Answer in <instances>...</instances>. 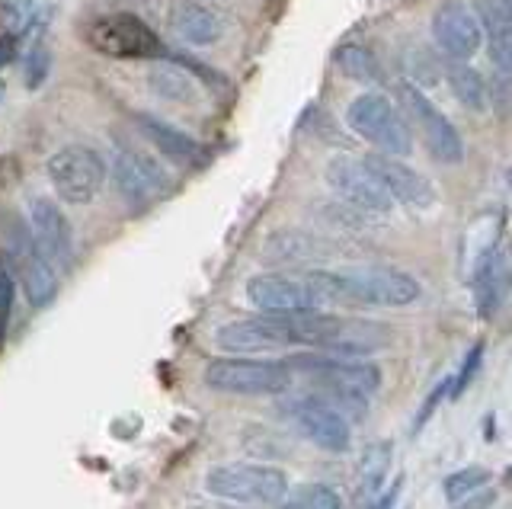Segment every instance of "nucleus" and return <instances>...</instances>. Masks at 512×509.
I'll list each match as a JSON object with an SVG mask.
<instances>
[{
    "instance_id": "nucleus-3",
    "label": "nucleus",
    "mask_w": 512,
    "mask_h": 509,
    "mask_svg": "<svg viewBox=\"0 0 512 509\" xmlns=\"http://www.w3.org/2000/svg\"><path fill=\"white\" fill-rule=\"evenodd\" d=\"M205 490L212 497L247 503V506H276L288 493V474L272 465H215L205 471Z\"/></svg>"
},
{
    "instance_id": "nucleus-21",
    "label": "nucleus",
    "mask_w": 512,
    "mask_h": 509,
    "mask_svg": "<svg viewBox=\"0 0 512 509\" xmlns=\"http://www.w3.org/2000/svg\"><path fill=\"white\" fill-rule=\"evenodd\" d=\"M471 269H474L477 311H480V317H493L496 305H500V298H503V289H506V253L493 247Z\"/></svg>"
},
{
    "instance_id": "nucleus-7",
    "label": "nucleus",
    "mask_w": 512,
    "mask_h": 509,
    "mask_svg": "<svg viewBox=\"0 0 512 509\" xmlns=\"http://www.w3.org/2000/svg\"><path fill=\"white\" fill-rule=\"evenodd\" d=\"M324 180L336 196L346 205H352V209H359L362 215L384 218L394 209L388 189L378 183V177L365 167L362 157H346V154L330 157L324 167Z\"/></svg>"
},
{
    "instance_id": "nucleus-30",
    "label": "nucleus",
    "mask_w": 512,
    "mask_h": 509,
    "mask_svg": "<svg viewBox=\"0 0 512 509\" xmlns=\"http://www.w3.org/2000/svg\"><path fill=\"white\" fill-rule=\"evenodd\" d=\"M480 359H484V343H477V346L471 349V353H468V359H464L461 372H458L455 385H452V394H461L464 388L471 385V381H474V372L480 369Z\"/></svg>"
},
{
    "instance_id": "nucleus-24",
    "label": "nucleus",
    "mask_w": 512,
    "mask_h": 509,
    "mask_svg": "<svg viewBox=\"0 0 512 509\" xmlns=\"http://www.w3.org/2000/svg\"><path fill=\"white\" fill-rule=\"evenodd\" d=\"M388 468H391V442H375L368 445L362 452V461H359V477H362V497H375L381 490L384 477H388Z\"/></svg>"
},
{
    "instance_id": "nucleus-2",
    "label": "nucleus",
    "mask_w": 512,
    "mask_h": 509,
    "mask_svg": "<svg viewBox=\"0 0 512 509\" xmlns=\"http://www.w3.org/2000/svg\"><path fill=\"white\" fill-rule=\"evenodd\" d=\"M288 369H298L314 378L320 388L330 394V401H340L349 407H365L368 397L381 388V369L365 359H346V356H327V353H308L288 359Z\"/></svg>"
},
{
    "instance_id": "nucleus-25",
    "label": "nucleus",
    "mask_w": 512,
    "mask_h": 509,
    "mask_svg": "<svg viewBox=\"0 0 512 509\" xmlns=\"http://www.w3.org/2000/svg\"><path fill=\"white\" fill-rule=\"evenodd\" d=\"M336 65H340V71L356 84H378L381 81L378 58L368 49H362V45H343V49L336 52Z\"/></svg>"
},
{
    "instance_id": "nucleus-18",
    "label": "nucleus",
    "mask_w": 512,
    "mask_h": 509,
    "mask_svg": "<svg viewBox=\"0 0 512 509\" xmlns=\"http://www.w3.org/2000/svg\"><path fill=\"white\" fill-rule=\"evenodd\" d=\"M135 122H138L141 135L148 138L160 154L170 157V161L186 164V161H199V157H202L199 141L192 135H186L183 129H176V125H170L167 119H157L151 113H138Z\"/></svg>"
},
{
    "instance_id": "nucleus-17",
    "label": "nucleus",
    "mask_w": 512,
    "mask_h": 509,
    "mask_svg": "<svg viewBox=\"0 0 512 509\" xmlns=\"http://www.w3.org/2000/svg\"><path fill=\"white\" fill-rule=\"evenodd\" d=\"M167 23L176 39L186 45H196V49H202V45H215L224 36V20L215 10H208L202 4H176L170 10Z\"/></svg>"
},
{
    "instance_id": "nucleus-31",
    "label": "nucleus",
    "mask_w": 512,
    "mask_h": 509,
    "mask_svg": "<svg viewBox=\"0 0 512 509\" xmlns=\"http://www.w3.org/2000/svg\"><path fill=\"white\" fill-rule=\"evenodd\" d=\"M13 55H16V36L4 33V36H0V71L10 65Z\"/></svg>"
},
{
    "instance_id": "nucleus-9",
    "label": "nucleus",
    "mask_w": 512,
    "mask_h": 509,
    "mask_svg": "<svg viewBox=\"0 0 512 509\" xmlns=\"http://www.w3.org/2000/svg\"><path fill=\"white\" fill-rule=\"evenodd\" d=\"M397 100H400V106H404L407 119L426 138L429 151L436 154L442 164H458L464 157V141L452 125V119H448L442 109H436V103H432L426 93L410 81H404L397 87Z\"/></svg>"
},
{
    "instance_id": "nucleus-19",
    "label": "nucleus",
    "mask_w": 512,
    "mask_h": 509,
    "mask_svg": "<svg viewBox=\"0 0 512 509\" xmlns=\"http://www.w3.org/2000/svg\"><path fill=\"white\" fill-rule=\"evenodd\" d=\"M477 23L490 39V58L500 68V77H509V42H512V20H509V0H477Z\"/></svg>"
},
{
    "instance_id": "nucleus-14",
    "label": "nucleus",
    "mask_w": 512,
    "mask_h": 509,
    "mask_svg": "<svg viewBox=\"0 0 512 509\" xmlns=\"http://www.w3.org/2000/svg\"><path fill=\"white\" fill-rule=\"evenodd\" d=\"M432 39L445 55H452L455 61H468L484 45V29L477 23V13L464 0H445L432 13Z\"/></svg>"
},
{
    "instance_id": "nucleus-28",
    "label": "nucleus",
    "mask_w": 512,
    "mask_h": 509,
    "mask_svg": "<svg viewBox=\"0 0 512 509\" xmlns=\"http://www.w3.org/2000/svg\"><path fill=\"white\" fill-rule=\"evenodd\" d=\"M48 65H52V52H48V45L36 42L26 55V87H42V81L48 77Z\"/></svg>"
},
{
    "instance_id": "nucleus-22",
    "label": "nucleus",
    "mask_w": 512,
    "mask_h": 509,
    "mask_svg": "<svg viewBox=\"0 0 512 509\" xmlns=\"http://www.w3.org/2000/svg\"><path fill=\"white\" fill-rule=\"evenodd\" d=\"M148 81H151V90L164 100H173V103H196L199 100L196 77L186 74L183 65H176V61H160V65H154L148 71Z\"/></svg>"
},
{
    "instance_id": "nucleus-12",
    "label": "nucleus",
    "mask_w": 512,
    "mask_h": 509,
    "mask_svg": "<svg viewBox=\"0 0 512 509\" xmlns=\"http://www.w3.org/2000/svg\"><path fill=\"white\" fill-rule=\"evenodd\" d=\"M29 237L42 260L58 273V269H71L74 263V231L71 221L52 199L36 196L29 202Z\"/></svg>"
},
{
    "instance_id": "nucleus-13",
    "label": "nucleus",
    "mask_w": 512,
    "mask_h": 509,
    "mask_svg": "<svg viewBox=\"0 0 512 509\" xmlns=\"http://www.w3.org/2000/svg\"><path fill=\"white\" fill-rule=\"evenodd\" d=\"M292 420L298 426V433L304 439H311L317 449L343 455L352 445V426L346 420V413L330 404V401H317V397H304L292 407Z\"/></svg>"
},
{
    "instance_id": "nucleus-8",
    "label": "nucleus",
    "mask_w": 512,
    "mask_h": 509,
    "mask_svg": "<svg viewBox=\"0 0 512 509\" xmlns=\"http://www.w3.org/2000/svg\"><path fill=\"white\" fill-rule=\"evenodd\" d=\"M90 45L106 58L119 61H138V58H157L164 52L157 33L135 13H109L90 26Z\"/></svg>"
},
{
    "instance_id": "nucleus-1",
    "label": "nucleus",
    "mask_w": 512,
    "mask_h": 509,
    "mask_svg": "<svg viewBox=\"0 0 512 509\" xmlns=\"http://www.w3.org/2000/svg\"><path fill=\"white\" fill-rule=\"evenodd\" d=\"M308 279L320 301H346V305L365 308H407L423 295V285L394 266L314 269Z\"/></svg>"
},
{
    "instance_id": "nucleus-20",
    "label": "nucleus",
    "mask_w": 512,
    "mask_h": 509,
    "mask_svg": "<svg viewBox=\"0 0 512 509\" xmlns=\"http://www.w3.org/2000/svg\"><path fill=\"white\" fill-rule=\"evenodd\" d=\"M327 257V247L317 237L304 231H276L263 247V260L276 266H304V263H320Z\"/></svg>"
},
{
    "instance_id": "nucleus-15",
    "label": "nucleus",
    "mask_w": 512,
    "mask_h": 509,
    "mask_svg": "<svg viewBox=\"0 0 512 509\" xmlns=\"http://www.w3.org/2000/svg\"><path fill=\"white\" fill-rule=\"evenodd\" d=\"M362 161L378 177V183L388 189L391 202L407 205V209H413V212H423V209H432V205H436V189H432V183L423 177L420 170L400 164L388 154H368V157H362Z\"/></svg>"
},
{
    "instance_id": "nucleus-10",
    "label": "nucleus",
    "mask_w": 512,
    "mask_h": 509,
    "mask_svg": "<svg viewBox=\"0 0 512 509\" xmlns=\"http://www.w3.org/2000/svg\"><path fill=\"white\" fill-rule=\"evenodd\" d=\"M112 177H116V189L128 205H151L160 196L170 193V177L151 154H144L132 145H116L112 151Z\"/></svg>"
},
{
    "instance_id": "nucleus-11",
    "label": "nucleus",
    "mask_w": 512,
    "mask_h": 509,
    "mask_svg": "<svg viewBox=\"0 0 512 509\" xmlns=\"http://www.w3.org/2000/svg\"><path fill=\"white\" fill-rule=\"evenodd\" d=\"M247 301L263 314H298V311H320V295L308 276L288 273H263L247 282Z\"/></svg>"
},
{
    "instance_id": "nucleus-26",
    "label": "nucleus",
    "mask_w": 512,
    "mask_h": 509,
    "mask_svg": "<svg viewBox=\"0 0 512 509\" xmlns=\"http://www.w3.org/2000/svg\"><path fill=\"white\" fill-rule=\"evenodd\" d=\"M282 509H343V497L330 484H301L285 493Z\"/></svg>"
},
{
    "instance_id": "nucleus-29",
    "label": "nucleus",
    "mask_w": 512,
    "mask_h": 509,
    "mask_svg": "<svg viewBox=\"0 0 512 509\" xmlns=\"http://www.w3.org/2000/svg\"><path fill=\"white\" fill-rule=\"evenodd\" d=\"M13 295H16L13 273L0 266V349H4V340H7V327H10V314H13Z\"/></svg>"
},
{
    "instance_id": "nucleus-32",
    "label": "nucleus",
    "mask_w": 512,
    "mask_h": 509,
    "mask_svg": "<svg viewBox=\"0 0 512 509\" xmlns=\"http://www.w3.org/2000/svg\"><path fill=\"white\" fill-rule=\"evenodd\" d=\"M397 490H400V484H394L388 493H384V497H378L372 506H368V509H391L394 506V500H397Z\"/></svg>"
},
{
    "instance_id": "nucleus-23",
    "label": "nucleus",
    "mask_w": 512,
    "mask_h": 509,
    "mask_svg": "<svg viewBox=\"0 0 512 509\" xmlns=\"http://www.w3.org/2000/svg\"><path fill=\"white\" fill-rule=\"evenodd\" d=\"M448 84H452V93L458 97V103L474 109V113H484L487 109V84L471 65H464V61L448 65Z\"/></svg>"
},
{
    "instance_id": "nucleus-27",
    "label": "nucleus",
    "mask_w": 512,
    "mask_h": 509,
    "mask_svg": "<svg viewBox=\"0 0 512 509\" xmlns=\"http://www.w3.org/2000/svg\"><path fill=\"white\" fill-rule=\"evenodd\" d=\"M487 481H490V471H487V468H477V465L461 468V471H455V474H448V477H445V484H442L445 500L461 503L464 497H471V493L480 490Z\"/></svg>"
},
{
    "instance_id": "nucleus-33",
    "label": "nucleus",
    "mask_w": 512,
    "mask_h": 509,
    "mask_svg": "<svg viewBox=\"0 0 512 509\" xmlns=\"http://www.w3.org/2000/svg\"><path fill=\"white\" fill-rule=\"evenodd\" d=\"M192 509H228V506H192Z\"/></svg>"
},
{
    "instance_id": "nucleus-34",
    "label": "nucleus",
    "mask_w": 512,
    "mask_h": 509,
    "mask_svg": "<svg viewBox=\"0 0 512 509\" xmlns=\"http://www.w3.org/2000/svg\"><path fill=\"white\" fill-rule=\"evenodd\" d=\"M0 97H4V84H0Z\"/></svg>"
},
{
    "instance_id": "nucleus-5",
    "label": "nucleus",
    "mask_w": 512,
    "mask_h": 509,
    "mask_svg": "<svg viewBox=\"0 0 512 509\" xmlns=\"http://www.w3.org/2000/svg\"><path fill=\"white\" fill-rule=\"evenodd\" d=\"M346 125L388 157H404L413 148L410 125L384 93H362L352 100L346 109Z\"/></svg>"
},
{
    "instance_id": "nucleus-16",
    "label": "nucleus",
    "mask_w": 512,
    "mask_h": 509,
    "mask_svg": "<svg viewBox=\"0 0 512 509\" xmlns=\"http://www.w3.org/2000/svg\"><path fill=\"white\" fill-rule=\"evenodd\" d=\"M10 260H13L16 276H20V285L29 298V305L45 308L58 292V273L42 260V253L36 250V244H32V237H29V228H20L13 234Z\"/></svg>"
},
{
    "instance_id": "nucleus-4",
    "label": "nucleus",
    "mask_w": 512,
    "mask_h": 509,
    "mask_svg": "<svg viewBox=\"0 0 512 509\" xmlns=\"http://www.w3.org/2000/svg\"><path fill=\"white\" fill-rule=\"evenodd\" d=\"M205 385L221 394L272 397L292 388V369H288V362H276V359L228 356V359H212L205 365Z\"/></svg>"
},
{
    "instance_id": "nucleus-6",
    "label": "nucleus",
    "mask_w": 512,
    "mask_h": 509,
    "mask_svg": "<svg viewBox=\"0 0 512 509\" xmlns=\"http://www.w3.org/2000/svg\"><path fill=\"white\" fill-rule=\"evenodd\" d=\"M45 170L55 186V196L68 205H90L103 193L106 161L87 145H64L48 157Z\"/></svg>"
}]
</instances>
